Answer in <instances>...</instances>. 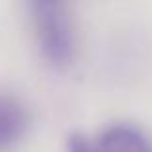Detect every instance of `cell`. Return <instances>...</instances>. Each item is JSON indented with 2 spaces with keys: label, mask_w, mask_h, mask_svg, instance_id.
<instances>
[{
  "label": "cell",
  "mask_w": 152,
  "mask_h": 152,
  "mask_svg": "<svg viewBox=\"0 0 152 152\" xmlns=\"http://www.w3.org/2000/svg\"><path fill=\"white\" fill-rule=\"evenodd\" d=\"M29 108L18 94L0 91V152L10 150L27 135Z\"/></svg>",
  "instance_id": "cell-2"
},
{
  "label": "cell",
  "mask_w": 152,
  "mask_h": 152,
  "mask_svg": "<svg viewBox=\"0 0 152 152\" xmlns=\"http://www.w3.org/2000/svg\"><path fill=\"white\" fill-rule=\"evenodd\" d=\"M35 45L48 66L64 69L75 58L77 31L71 10L58 0H35L29 6Z\"/></svg>",
  "instance_id": "cell-1"
},
{
  "label": "cell",
  "mask_w": 152,
  "mask_h": 152,
  "mask_svg": "<svg viewBox=\"0 0 152 152\" xmlns=\"http://www.w3.org/2000/svg\"><path fill=\"white\" fill-rule=\"evenodd\" d=\"M94 142L98 152H152V139L146 131L129 121L106 125Z\"/></svg>",
  "instance_id": "cell-3"
},
{
  "label": "cell",
  "mask_w": 152,
  "mask_h": 152,
  "mask_svg": "<svg viewBox=\"0 0 152 152\" xmlns=\"http://www.w3.org/2000/svg\"><path fill=\"white\" fill-rule=\"evenodd\" d=\"M66 152H98V148H96V142L91 141L87 135L75 131L66 141Z\"/></svg>",
  "instance_id": "cell-4"
}]
</instances>
